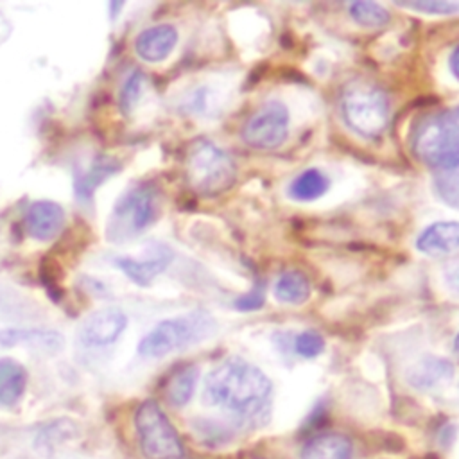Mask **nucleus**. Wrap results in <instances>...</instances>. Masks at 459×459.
<instances>
[{"label": "nucleus", "mask_w": 459, "mask_h": 459, "mask_svg": "<svg viewBox=\"0 0 459 459\" xmlns=\"http://www.w3.org/2000/svg\"><path fill=\"white\" fill-rule=\"evenodd\" d=\"M273 394L267 375L240 357H230L215 366L204 380V402L231 416L251 421L265 414Z\"/></svg>", "instance_id": "f257e3e1"}, {"label": "nucleus", "mask_w": 459, "mask_h": 459, "mask_svg": "<svg viewBox=\"0 0 459 459\" xmlns=\"http://www.w3.org/2000/svg\"><path fill=\"white\" fill-rule=\"evenodd\" d=\"M414 156L437 170L459 167V106L425 118L412 133Z\"/></svg>", "instance_id": "f03ea898"}, {"label": "nucleus", "mask_w": 459, "mask_h": 459, "mask_svg": "<svg viewBox=\"0 0 459 459\" xmlns=\"http://www.w3.org/2000/svg\"><path fill=\"white\" fill-rule=\"evenodd\" d=\"M217 328L215 319L203 310L169 317L152 326L138 342V355L143 359H161L178 350L201 342Z\"/></svg>", "instance_id": "7ed1b4c3"}, {"label": "nucleus", "mask_w": 459, "mask_h": 459, "mask_svg": "<svg viewBox=\"0 0 459 459\" xmlns=\"http://www.w3.org/2000/svg\"><path fill=\"white\" fill-rule=\"evenodd\" d=\"M185 176L188 186L201 195H217L237 179V165L231 156L206 138L190 143L185 156Z\"/></svg>", "instance_id": "20e7f679"}, {"label": "nucleus", "mask_w": 459, "mask_h": 459, "mask_svg": "<svg viewBox=\"0 0 459 459\" xmlns=\"http://www.w3.org/2000/svg\"><path fill=\"white\" fill-rule=\"evenodd\" d=\"M341 115L346 126L362 138H378L389 122L387 95L366 81L350 82L341 95Z\"/></svg>", "instance_id": "39448f33"}, {"label": "nucleus", "mask_w": 459, "mask_h": 459, "mask_svg": "<svg viewBox=\"0 0 459 459\" xmlns=\"http://www.w3.org/2000/svg\"><path fill=\"white\" fill-rule=\"evenodd\" d=\"M158 217V194L149 185L127 190L115 203L108 219V238L122 244L145 231Z\"/></svg>", "instance_id": "423d86ee"}, {"label": "nucleus", "mask_w": 459, "mask_h": 459, "mask_svg": "<svg viewBox=\"0 0 459 459\" xmlns=\"http://www.w3.org/2000/svg\"><path fill=\"white\" fill-rule=\"evenodd\" d=\"M140 450L147 459H183L185 448L178 430L154 400H145L134 412Z\"/></svg>", "instance_id": "0eeeda50"}, {"label": "nucleus", "mask_w": 459, "mask_h": 459, "mask_svg": "<svg viewBox=\"0 0 459 459\" xmlns=\"http://www.w3.org/2000/svg\"><path fill=\"white\" fill-rule=\"evenodd\" d=\"M290 115L283 102L269 100L242 127V140L260 151L280 147L289 136Z\"/></svg>", "instance_id": "6e6552de"}, {"label": "nucleus", "mask_w": 459, "mask_h": 459, "mask_svg": "<svg viewBox=\"0 0 459 459\" xmlns=\"http://www.w3.org/2000/svg\"><path fill=\"white\" fill-rule=\"evenodd\" d=\"M127 328V316L117 307H104L91 312L81 325L77 339L88 350L113 346Z\"/></svg>", "instance_id": "1a4fd4ad"}, {"label": "nucleus", "mask_w": 459, "mask_h": 459, "mask_svg": "<svg viewBox=\"0 0 459 459\" xmlns=\"http://www.w3.org/2000/svg\"><path fill=\"white\" fill-rule=\"evenodd\" d=\"M172 251L167 246H154L145 258L118 256L117 265L136 285L147 287L158 274H161L172 262Z\"/></svg>", "instance_id": "9d476101"}, {"label": "nucleus", "mask_w": 459, "mask_h": 459, "mask_svg": "<svg viewBox=\"0 0 459 459\" xmlns=\"http://www.w3.org/2000/svg\"><path fill=\"white\" fill-rule=\"evenodd\" d=\"M65 226L63 208L48 199L36 201L29 206L25 213V230L27 233L41 242L52 240L59 235Z\"/></svg>", "instance_id": "9b49d317"}, {"label": "nucleus", "mask_w": 459, "mask_h": 459, "mask_svg": "<svg viewBox=\"0 0 459 459\" xmlns=\"http://www.w3.org/2000/svg\"><path fill=\"white\" fill-rule=\"evenodd\" d=\"M178 43V30L170 23L147 27L134 39V52L147 63H158L169 57Z\"/></svg>", "instance_id": "f8f14e48"}, {"label": "nucleus", "mask_w": 459, "mask_h": 459, "mask_svg": "<svg viewBox=\"0 0 459 459\" xmlns=\"http://www.w3.org/2000/svg\"><path fill=\"white\" fill-rule=\"evenodd\" d=\"M416 249L430 256L452 255L459 249V221L432 222L418 235Z\"/></svg>", "instance_id": "ddd939ff"}, {"label": "nucleus", "mask_w": 459, "mask_h": 459, "mask_svg": "<svg viewBox=\"0 0 459 459\" xmlns=\"http://www.w3.org/2000/svg\"><path fill=\"white\" fill-rule=\"evenodd\" d=\"M454 377V364L441 357H425L409 371L407 380L418 391H430L446 384Z\"/></svg>", "instance_id": "4468645a"}, {"label": "nucleus", "mask_w": 459, "mask_h": 459, "mask_svg": "<svg viewBox=\"0 0 459 459\" xmlns=\"http://www.w3.org/2000/svg\"><path fill=\"white\" fill-rule=\"evenodd\" d=\"M25 344L43 351H57L63 348L65 339L56 330L41 328H5L0 332V346H16Z\"/></svg>", "instance_id": "2eb2a0df"}, {"label": "nucleus", "mask_w": 459, "mask_h": 459, "mask_svg": "<svg viewBox=\"0 0 459 459\" xmlns=\"http://www.w3.org/2000/svg\"><path fill=\"white\" fill-rule=\"evenodd\" d=\"M351 454L350 437L337 432L312 436L301 448V459H351Z\"/></svg>", "instance_id": "dca6fc26"}, {"label": "nucleus", "mask_w": 459, "mask_h": 459, "mask_svg": "<svg viewBox=\"0 0 459 459\" xmlns=\"http://www.w3.org/2000/svg\"><path fill=\"white\" fill-rule=\"evenodd\" d=\"M27 382H29L27 369L14 359L2 357L0 359V407L4 409L14 407L22 400L27 389Z\"/></svg>", "instance_id": "f3484780"}, {"label": "nucleus", "mask_w": 459, "mask_h": 459, "mask_svg": "<svg viewBox=\"0 0 459 459\" xmlns=\"http://www.w3.org/2000/svg\"><path fill=\"white\" fill-rule=\"evenodd\" d=\"M120 170V163L111 156H97L91 165L75 176V195L81 201H90L95 190L113 174Z\"/></svg>", "instance_id": "a211bd4d"}, {"label": "nucleus", "mask_w": 459, "mask_h": 459, "mask_svg": "<svg viewBox=\"0 0 459 459\" xmlns=\"http://www.w3.org/2000/svg\"><path fill=\"white\" fill-rule=\"evenodd\" d=\"M195 384H197V368L195 366L188 364V366L178 368L167 378L165 387H163L167 402L174 407L186 405L190 402V398L194 396Z\"/></svg>", "instance_id": "6ab92c4d"}, {"label": "nucleus", "mask_w": 459, "mask_h": 459, "mask_svg": "<svg viewBox=\"0 0 459 459\" xmlns=\"http://www.w3.org/2000/svg\"><path fill=\"white\" fill-rule=\"evenodd\" d=\"M328 186L330 179L326 178L325 172H321L319 169H307L294 178V181L289 186V195L301 203L316 201L323 194H326Z\"/></svg>", "instance_id": "aec40b11"}, {"label": "nucleus", "mask_w": 459, "mask_h": 459, "mask_svg": "<svg viewBox=\"0 0 459 459\" xmlns=\"http://www.w3.org/2000/svg\"><path fill=\"white\" fill-rule=\"evenodd\" d=\"M276 299L290 305H301L310 296V281L298 271H285L274 283Z\"/></svg>", "instance_id": "412c9836"}, {"label": "nucleus", "mask_w": 459, "mask_h": 459, "mask_svg": "<svg viewBox=\"0 0 459 459\" xmlns=\"http://www.w3.org/2000/svg\"><path fill=\"white\" fill-rule=\"evenodd\" d=\"M348 11H350V16L362 27L378 29L387 25L391 20L389 11L377 2H364V0L351 2L348 5Z\"/></svg>", "instance_id": "4be33fe9"}, {"label": "nucleus", "mask_w": 459, "mask_h": 459, "mask_svg": "<svg viewBox=\"0 0 459 459\" xmlns=\"http://www.w3.org/2000/svg\"><path fill=\"white\" fill-rule=\"evenodd\" d=\"M436 190L446 204L459 206V170H441L436 176Z\"/></svg>", "instance_id": "5701e85b"}, {"label": "nucleus", "mask_w": 459, "mask_h": 459, "mask_svg": "<svg viewBox=\"0 0 459 459\" xmlns=\"http://www.w3.org/2000/svg\"><path fill=\"white\" fill-rule=\"evenodd\" d=\"M294 350L303 359H314L323 353L325 350V339L316 330H303L294 339Z\"/></svg>", "instance_id": "b1692460"}, {"label": "nucleus", "mask_w": 459, "mask_h": 459, "mask_svg": "<svg viewBox=\"0 0 459 459\" xmlns=\"http://www.w3.org/2000/svg\"><path fill=\"white\" fill-rule=\"evenodd\" d=\"M142 86H143V75L134 70L124 82L122 90H120V108L122 111L129 113L133 109V106L136 104L140 93H142Z\"/></svg>", "instance_id": "393cba45"}, {"label": "nucleus", "mask_w": 459, "mask_h": 459, "mask_svg": "<svg viewBox=\"0 0 459 459\" xmlns=\"http://www.w3.org/2000/svg\"><path fill=\"white\" fill-rule=\"evenodd\" d=\"M398 5L407 9H416L430 14H457L459 2H446V0H416V2H398Z\"/></svg>", "instance_id": "a878e982"}, {"label": "nucleus", "mask_w": 459, "mask_h": 459, "mask_svg": "<svg viewBox=\"0 0 459 459\" xmlns=\"http://www.w3.org/2000/svg\"><path fill=\"white\" fill-rule=\"evenodd\" d=\"M262 303H264V294H262L260 287H256L251 292H247V294L240 296L238 299H235V307L238 310H256V308L262 307Z\"/></svg>", "instance_id": "bb28decb"}, {"label": "nucleus", "mask_w": 459, "mask_h": 459, "mask_svg": "<svg viewBox=\"0 0 459 459\" xmlns=\"http://www.w3.org/2000/svg\"><path fill=\"white\" fill-rule=\"evenodd\" d=\"M446 283L452 290L459 292V262L455 265H452L446 273Z\"/></svg>", "instance_id": "cd10ccee"}, {"label": "nucleus", "mask_w": 459, "mask_h": 459, "mask_svg": "<svg viewBox=\"0 0 459 459\" xmlns=\"http://www.w3.org/2000/svg\"><path fill=\"white\" fill-rule=\"evenodd\" d=\"M450 70L459 79V45L450 54Z\"/></svg>", "instance_id": "c85d7f7f"}, {"label": "nucleus", "mask_w": 459, "mask_h": 459, "mask_svg": "<svg viewBox=\"0 0 459 459\" xmlns=\"http://www.w3.org/2000/svg\"><path fill=\"white\" fill-rule=\"evenodd\" d=\"M454 351L459 355V333H457L455 339H454Z\"/></svg>", "instance_id": "c756f323"}]
</instances>
